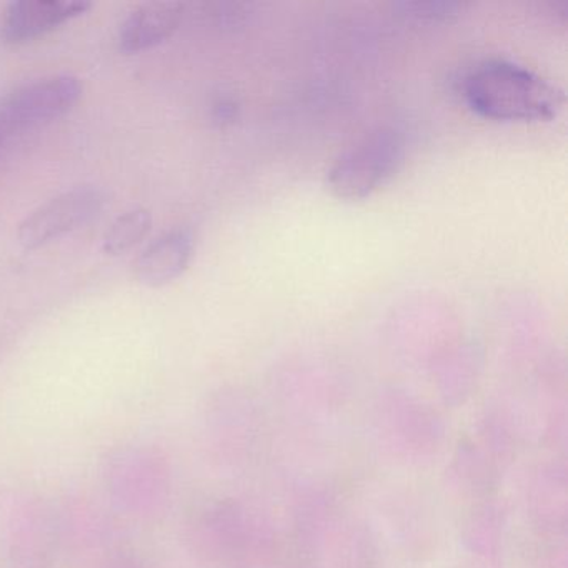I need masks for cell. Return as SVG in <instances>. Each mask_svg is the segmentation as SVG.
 I'll return each instance as SVG.
<instances>
[{
  "instance_id": "6da1fadb",
  "label": "cell",
  "mask_w": 568,
  "mask_h": 568,
  "mask_svg": "<svg viewBox=\"0 0 568 568\" xmlns=\"http://www.w3.org/2000/svg\"><path fill=\"white\" fill-rule=\"evenodd\" d=\"M288 517L301 561L308 568H381L374 528L331 485L307 481L295 488Z\"/></svg>"
},
{
  "instance_id": "7a4b0ae2",
  "label": "cell",
  "mask_w": 568,
  "mask_h": 568,
  "mask_svg": "<svg viewBox=\"0 0 568 568\" xmlns=\"http://www.w3.org/2000/svg\"><path fill=\"white\" fill-rule=\"evenodd\" d=\"M189 541L204 560L248 568L277 557L281 534L257 501L219 498L195 511Z\"/></svg>"
},
{
  "instance_id": "3957f363",
  "label": "cell",
  "mask_w": 568,
  "mask_h": 568,
  "mask_svg": "<svg viewBox=\"0 0 568 568\" xmlns=\"http://www.w3.org/2000/svg\"><path fill=\"white\" fill-rule=\"evenodd\" d=\"M471 111L498 122L551 121L564 105V92L541 75L510 61H487L464 79Z\"/></svg>"
},
{
  "instance_id": "277c9868",
  "label": "cell",
  "mask_w": 568,
  "mask_h": 568,
  "mask_svg": "<svg viewBox=\"0 0 568 568\" xmlns=\"http://www.w3.org/2000/svg\"><path fill=\"white\" fill-rule=\"evenodd\" d=\"M375 447L395 465H430L447 444V418L440 410L407 392L390 390L377 398L368 414Z\"/></svg>"
},
{
  "instance_id": "5b68a950",
  "label": "cell",
  "mask_w": 568,
  "mask_h": 568,
  "mask_svg": "<svg viewBox=\"0 0 568 568\" xmlns=\"http://www.w3.org/2000/svg\"><path fill=\"white\" fill-rule=\"evenodd\" d=\"M404 158V134L395 128L375 129L335 159L328 189L342 201L371 197L397 174Z\"/></svg>"
},
{
  "instance_id": "8992f818",
  "label": "cell",
  "mask_w": 568,
  "mask_h": 568,
  "mask_svg": "<svg viewBox=\"0 0 568 568\" xmlns=\"http://www.w3.org/2000/svg\"><path fill=\"white\" fill-rule=\"evenodd\" d=\"M108 485L115 501L131 514H158L171 497V467L161 452L129 448L109 464Z\"/></svg>"
},
{
  "instance_id": "52a82bcc",
  "label": "cell",
  "mask_w": 568,
  "mask_h": 568,
  "mask_svg": "<svg viewBox=\"0 0 568 568\" xmlns=\"http://www.w3.org/2000/svg\"><path fill=\"white\" fill-rule=\"evenodd\" d=\"M207 437L219 460L229 467H248L267 447V415L251 398H227L207 414Z\"/></svg>"
},
{
  "instance_id": "ba28073f",
  "label": "cell",
  "mask_w": 568,
  "mask_h": 568,
  "mask_svg": "<svg viewBox=\"0 0 568 568\" xmlns=\"http://www.w3.org/2000/svg\"><path fill=\"white\" fill-rule=\"evenodd\" d=\"M521 511L538 541H560L568 530V470L561 458H541L524 471Z\"/></svg>"
},
{
  "instance_id": "9c48e42d",
  "label": "cell",
  "mask_w": 568,
  "mask_h": 568,
  "mask_svg": "<svg viewBox=\"0 0 568 568\" xmlns=\"http://www.w3.org/2000/svg\"><path fill=\"white\" fill-rule=\"evenodd\" d=\"M515 458L497 442L471 427L450 452L445 468L447 485L455 495L468 501L491 497L497 495Z\"/></svg>"
},
{
  "instance_id": "30bf717a",
  "label": "cell",
  "mask_w": 568,
  "mask_h": 568,
  "mask_svg": "<svg viewBox=\"0 0 568 568\" xmlns=\"http://www.w3.org/2000/svg\"><path fill=\"white\" fill-rule=\"evenodd\" d=\"M81 81L71 75L32 82L0 101V135L39 128L68 114L82 98Z\"/></svg>"
},
{
  "instance_id": "8fae6325",
  "label": "cell",
  "mask_w": 568,
  "mask_h": 568,
  "mask_svg": "<svg viewBox=\"0 0 568 568\" xmlns=\"http://www.w3.org/2000/svg\"><path fill=\"white\" fill-rule=\"evenodd\" d=\"M384 524L402 557L417 564L434 558L440 545V525L434 508L415 490H395L384 501Z\"/></svg>"
},
{
  "instance_id": "7c38bea8",
  "label": "cell",
  "mask_w": 568,
  "mask_h": 568,
  "mask_svg": "<svg viewBox=\"0 0 568 568\" xmlns=\"http://www.w3.org/2000/svg\"><path fill=\"white\" fill-rule=\"evenodd\" d=\"M104 204V192L94 185L72 189L29 214L19 227V241L28 248L42 247L88 225Z\"/></svg>"
},
{
  "instance_id": "4fadbf2b",
  "label": "cell",
  "mask_w": 568,
  "mask_h": 568,
  "mask_svg": "<svg viewBox=\"0 0 568 568\" xmlns=\"http://www.w3.org/2000/svg\"><path fill=\"white\" fill-rule=\"evenodd\" d=\"M511 537V510L507 500L491 495L470 501L460 524V541L471 565L501 568Z\"/></svg>"
},
{
  "instance_id": "5bb4252c",
  "label": "cell",
  "mask_w": 568,
  "mask_h": 568,
  "mask_svg": "<svg viewBox=\"0 0 568 568\" xmlns=\"http://www.w3.org/2000/svg\"><path fill=\"white\" fill-rule=\"evenodd\" d=\"M91 8L88 0H18L6 8L0 38L11 44H22L54 31Z\"/></svg>"
},
{
  "instance_id": "9a60e30c",
  "label": "cell",
  "mask_w": 568,
  "mask_h": 568,
  "mask_svg": "<svg viewBox=\"0 0 568 568\" xmlns=\"http://www.w3.org/2000/svg\"><path fill=\"white\" fill-rule=\"evenodd\" d=\"M195 252V235L178 229L152 242L135 261L134 274L148 287H162L187 271Z\"/></svg>"
},
{
  "instance_id": "2e32d148",
  "label": "cell",
  "mask_w": 568,
  "mask_h": 568,
  "mask_svg": "<svg viewBox=\"0 0 568 568\" xmlns=\"http://www.w3.org/2000/svg\"><path fill=\"white\" fill-rule=\"evenodd\" d=\"M181 2H149L129 14L119 31V49L125 54H139L158 48L174 36L184 19Z\"/></svg>"
},
{
  "instance_id": "e0dca14e",
  "label": "cell",
  "mask_w": 568,
  "mask_h": 568,
  "mask_svg": "<svg viewBox=\"0 0 568 568\" xmlns=\"http://www.w3.org/2000/svg\"><path fill=\"white\" fill-rule=\"evenodd\" d=\"M152 217L145 209H134L115 219L104 235V252L109 255H122L132 251L144 241L151 231Z\"/></svg>"
},
{
  "instance_id": "ac0fdd59",
  "label": "cell",
  "mask_w": 568,
  "mask_h": 568,
  "mask_svg": "<svg viewBox=\"0 0 568 568\" xmlns=\"http://www.w3.org/2000/svg\"><path fill=\"white\" fill-rule=\"evenodd\" d=\"M404 14L415 21H450V18L458 14V4H448V2H414V4H402Z\"/></svg>"
},
{
  "instance_id": "d6986e66",
  "label": "cell",
  "mask_w": 568,
  "mask_h": 568,
  "mask_svg": "<svg viewBox=\"0 0 568 568\" xmlns=\"http://www.w3.org/2000/svg\"><path fill=\"white\" fill-rule=\"evenodd\" d=\"M105 568H142L141 565L135 560H129V558H124V560H115L112 564H109Z\"/></svg>"
}]
</instances>
